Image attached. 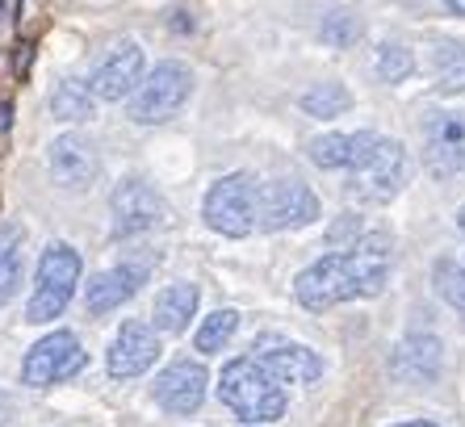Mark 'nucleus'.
<instances>
[{"label": "nucleus", "instance_id": "27", "mask_svg": "<svg viewBox=\"0 0 465 427\" xmlns=\"http://www.w3.org/2000/svg\"><path fill=\"white\" fill-rule=\"evenodd\" d=\"M17 281H22V260H17V247H0V306L17 293Z\"/></svg>", "mask_w": 465, "mask_h": 427}, {"label": "nucleus", "instance_id": "25", "mask_svg": "<svg viewBox=\"0 0 465 427\" xmlns=\"http://www.w3.org/2000/svg\"><path fill=\"white\" fill-rule=\"evenodd\" d=\"M415 72V55L407 51V46L399 43H386L378 55V75L386 80V84H399V80H407V75Z\"/></svg>", "mask_w": 465, "mask_h": 427}, {"label": "nucleus", "instance_id": "5", "mask_svg": "<svg viewBox=\"0 0 465 427\" xmlns=\"http://www.w3.org/2000/svg\"><path fill=\"white\" fill-rule=\"evenodd\" d=\"M319 218V197L302 181L256 184V223L264 231H298Z\"/></svg>", "mask_w": 465, "mask_h": 427}, {"label": "nucleus", "instance_id": "4", "mask_svg": "<svg viewBox=\"0 0 465 427\" xmlns=\"http://www.w3.org/2000/svg\"><path fill=\"white\" fill-rule=\"evenodd\" d=\"M206 223L210 231L218 235H231V239H243L256 223V181L248 172H231L223 181L210 184L206 193Z\"/></svg>", "mask_w": 465, "mask_h": 427}, {"label": "nucleus", "instance_id": "30", "mask_svg": "<svg viewBox=\"0 0 465 427\" xmlns=\"http://www.w3.org/2000/svg\"><path fill=\"white\" fill-rule=\"evenodd\" d=\"M449 9H453L457 17H465V0H449Z\"/></svg>", "mask_w": 465, "mask_h": 427}, {"label": "nucleus", "instance_id": "8", "mask_svg": "<svg viewBox=\"0 0 465 427\" xmlns=\"http://www.w3.org/2000/svg\"><path fill=\"white\" fill-rule=\"evenodd\" d=\"M293 293H298V302H302L306 310H331V306H340V302L357 298L352 277H348V264L340 252H331V256L314 260L311 268H302L298 281H293Z\"/></svg>", "mask_w": 465, "mask_h": 427}, {"label": "nucleus", "instance_id": "9", "mask_svg": "<svg viewBox=\"0 0 465 427\" xmlns=\"http://www.w3.org/2000/svg\"><path fill=\"white\" fill-rule=\"evenodd\" d=\"M423 164H428V172L440 176V181H449V176L461 172V164H465V114L440 109V114L428 118V126H423Z\"/></svg>", "mask_w": 465, "mask_h": 427}, {"label": "nucleus", "instance_id": "33", "mask_svg": "<svg viewBox=\"0 0 465 427\" xmlns=\"http://www.w3.org/2000/svg\"><path fill=\"white\" fill-rule=\"evenodd\" d=\"M461 323H465V293H461Z\"/></svg>", "mask_w": 465, "mask_h": 427}, {"label": "nucleus", "instance_id": "29", "mask_svg": "<svg viewBox=\"0 0 465 427\" xmlns=\"http://www.w3.org/2000/svg\"><path fill=\"white\" fill-rule=\"evenodd\" d=\"M9 419V394H0V423Z\"/></svg>", "mask_w": 465, "mask_h": 427}, {"label": "nucleus", "instance_id": "7", "mask_svg": "<svg viewBox=\"0 0 465 427\" xmlns=\"http://www.w3.org/2000/svg\"><path fill=\"white\" fill-rule=\"evenodd\" d=\"M348 264V277H352V289L357 298H378L390 281V260H394V243H390L386 231H369V235H357L352 243L340 252Z\"/></svg>", "mask_w": 465, "mask_h": 427}, {"label": "nucleus", "instance_id": "31", "mask_svg": "<svg viewBox=\"0 0 465 427\" xmlns=\"http://www.w3.org/2000/svg\"><path fill=\"white\" fill-rule=\"evenodd\" d=\"M394 427H436V423H423L420 419V423H394Z\"/></svg>", "mask_w": 465, "mask_h": 427}, {"label": "nucleus", "instance_id": "28", "mask_svg": "<svg viewBox=\"0 0 465 427\" xmlns=\"http://www.w3.org/2000/svg\"><path fill=\"white\" fill-rule=\"evenodd\" d=\"M13 126V105H0V134Z\"/></svg>", "mask_w": 465, "mask_h": 427}, {"label": "nucleus", "instance_id": "1", "mask_svg": "<svg viewBox=\"0 0 465 427\" xmlns=\"http://www.w3.org/2000/svg\"><path fill=\"white\" fill-rule=\"evenodd\" d=\"M218 398L235 411L243 423H277L285 415V390L282 382L256 364L252 356H239L218 377Z\"/></svg>", "mask_w": 465, "mask_h": 427}, {"label": "nucleus", "instance_id": "17", "mask_svg": "<svg viewBox=\"0 0 465 427\" xmlns=\"http://www.w3.org/2000/svg\"><path fill=\"white\" fill-rule=\"evenodd\" d=\"M378 139L381 134H373V130H357V134H323V139L311 143V160L319 164V168L357 172L361 164L378 151Z\"/></svg>", "mask_w": 465, "mask_h": 427}, {"label": "nucleus", "instance_id": "23", "mask_svg": "<svg viewBox=\"0 0 465 427\" xmlns=\"http://www.w3.org/2000/svg\"><path fill=\"white\" fill-rule=\"evenodd\" d=\"M235 327H239V310H231V306L214 310V314L202 323V332H197V353H202V356L223 353V343H231Z\"/></svg>", "mask_w": 465, "mask_h": 427}, {"label": "nucleus", "instance_id": "16", "mask_svg": "<svg viewBox=\"0 0 465 427\" xmlns=\"http://www.w3.org/2000/svg\"><path fill=\"white\" fill-rule=\"evenodd\" d=\"M97 172H101V160H97L93 139H84V134H59L51 143V176L64 189H88V184L97 181Z\"/></svg>", "mask_w": 465, "mask_h": 427}, {"label": "nucleus", "instance_id": "6", "mask_svg": "<svg viewBox=\"0 0 465 427\" xmlns=\"http://www.w3.org/2000/svg\"><path fill=\"white\" fill-rule=\"evenodd\" d=\"M84 364H88V353L80 348L76 335H72V332H54V335L38 340L30 353H25L22 382L34 385V390H46V385H54V382L76 377Z\"/></svg>", "mask_w": 465, "mask_h": 427}, {"label": "nucleus", "instance_id": "20", "mask_svg": "<svg viewBox=\"0 0 465 427\" xmlns=\"http://www.w3.org/2000/svg\"><path fill=\"white\" fill-rule=\"evenodd\" d=\"M193 310H197V285L193 281H176V285H168L155 298V327L168 335H181L184 327H189V319H193Z\"/></svg>", "mask_w": 465, "mask_h": 427}, {"label": "nucleus", "instance_id": "3", "mask_svg": "<svg viewBox=\"0 0 465 427\" xmlns=\"http://www.w3.org/2000/svg\"><path fill=\"white\" fill-rule=\"evenodd\" d=\"M76 281H80V256L76 247L67 243H51L38 260V281H34V298L25 319L30 323H51L54 314H64L72 293H76Z\"/></svg>", "mask_w": 465, "mask_h": 427}, {"label": "nucleus", "instance_id": "22", "mask_svg": "<svg viewBox=\"0 0 465 427\" xmlns=\"http://www.w3.org/2000/svg\"><path fill=\"white\" fill-rule=\"evenodd\" d=\"M93 101H97V96L88 93V84H80V80H64L51 96V114L54 118H64V122H80V118L93 114Z\"/></svg>", "mask_w": 465, "mask_h": 427}, {"label": "nucleus", "instance_id": "15", "mask_svg": "<svg viewBox=\"0 0 465 427\" xmlns=\"http://www.w3.org/2000/svg\"><path fill=\"white\" fill-rule=\"evenodd\" d=\"M206 369L197 361H176L155 377V402L168 415H193L197 406L206 402Z\"/></svg>", "mask_w": 465, "mask_h": 427}, {"label": "nucleus", "instance_id": "2", "mask_svg": "<svg viewBox=\"0 0 465 427\" xmlns=\"http://www.w3.org/2000/svg\"><path fill=\"white\" fill-rule=\"evenodd\" d=\"M189 93H193V72L176 64V59H168V64H155V72L134 84L126 114L139 126H155V122H168L173 114H181Z\"/></svg>", "mask_w": 465, "mask_h": 427}, {"label": "nucleus", "instance_id": "14", "mask_svg": "<svg viewBox=\"0 0 465 427\" xmlns=\"http://www.w3.org/2000/svg\"><path fill=\"white\" fill-rule=\"evenodd\" d=\"M155 356H160V335L147 323H122V332L114 335V348H109V377L130 382V377L147 373Z\"/></svg>", "mask_w": 465, "mask_h": 427}, {"label": "nucleus", "instance_id": "24", "mask_svg": "<svg viewBox=\"0 0 465 427\" xmlns=\"http://www.w3.org/2000/svg\"><path fill=\"white\" fill-rule=\"evenodd\" d=\"M436 84L444 93H465V46L457 43L436 46Z\"/></svg>", "mask_w": 465, "mask_h": 427}, {"label": "nucleus", "instance_id": "21", "mask_svg": "<svg viewBox=\"0 0 465 427\" xmlns=\"http://www.w3.org/2000/svg\"><path fill=\"white\" fill-rule=\"evenodd\" d=\"M348 105H352V93L340 80H323L311 93H302V109L311 118H340V114H348Z\"/></svg>", "mask_w": 465, "mask_h": 427}, {"label": "nucleus", "instance_id": "10", "mask_svg": "<svg viewBox=\"0 0 465 427\" xmlns=\"http://www.w3.org/2000/svg\"><path fill=\"white\" fill-rule=\"evenodd\" d=\"M109 210H114L118 235H139V231H152L168 218V202L147 181H122L109 197Z\"/></svg>", "mask_w": 465, "mask_h": 427}, {"label": "nucleus", "instance_id": "26", "mask_svg": "<svg viewBox=\"0 0 465 427\" xmlns=\"http://www.w3.org/2000/svg\"><path fill=\"white\" fill-rule=\"evenodd\" d=\"M323 38L331 46H348V43H357L361 38V22L352 17V13H331L323 25Z\"/></svg>", "mask_w": 465, "mask_h": 427}, {"label": "nucleus", "instance_id": "32", "mask_svg": "<svg viewBox=\"0 0 465 427\" xmlns=\"http://www.w3.org/2000/svg\"><path fill=\"white\" fill-rule=\"evenodd\" d=\"M457 226H461V231H465V210H461V218H457Z\"/></svg>", "mask_w": 465, "mask_h": 427}, {"label": "nucleus", "instance_id": "13", "mask_svg": "<svg viewBox=\"0 0 465 427\" xmlns=\"http://www.w3.org/2000/svg\"><path fill=\"white\" fill-rule=\"evenodd\" d=\"M139 80H143V46L126 38V43H118L101 59V67L88 80V93L97 101H122V96L134 93Z\"/></svg>", "mask_w": 465, "mask_h": 427}, {"label": "nucleus", "instance_id": "19", "mask_svg": "<svg viewBox=\"0 0 465 427\" xmlns=\"http://www.w3.org/2000/svg\"><path fill=\"white\" fill-rule=\"evenodd\" d=\"M390 369L402 377V382H432L440 373V340L436 335H411V340L399 343V353L390 361Z\"/></svg>", "mask_w": 465, "mask_h": 427}, {"label": "nucleus", "instance_id": "18", "mask_svg": "<svg viewBox=\"0 0 465 427\" xmlns=\"http://www.w3.org/2000/svg\"><path fill=\"white\" fill-rule=\"evenodd\" d=\"M143 281H147V268H139V264H122V268H109V273L93 277L88 281V293H84L88 314H109V310H118L122 302H130L139 293Z\"/></svg>", "mask_w": 465, "mask_h": 427}, {"label": "nucleus", "instance_id": "12", "mask_svg": "<svg viewBox=\"0 0 465 427\" xmlns=\"http://www.w3.org/2000/svg\"><path fill=\"white\" fill-rule=\"evenodd\" d=\"M407 181V151L399 139H378V151L357 168V189L369 202H390Z\"/></svg>", "mask_w": 465, "mask_h": 427}, {"label": "nucleus", "instance_id": "11", "mask_svg": "<svg viewBox=\"0 0 465 427\" xmlns=\"http://www.w3.org/2000/svg\"><path fill=\"white\" fill-rule=\"evenodd\" d=\"M252 348H256L252 361L264 364L277 382L306 385V382H319V377H323V361H319V353H311L306 343H293V340H285V335H260Z\"/></svg>", "mask_w": 465, "mask_h": 427}]
</instances>
